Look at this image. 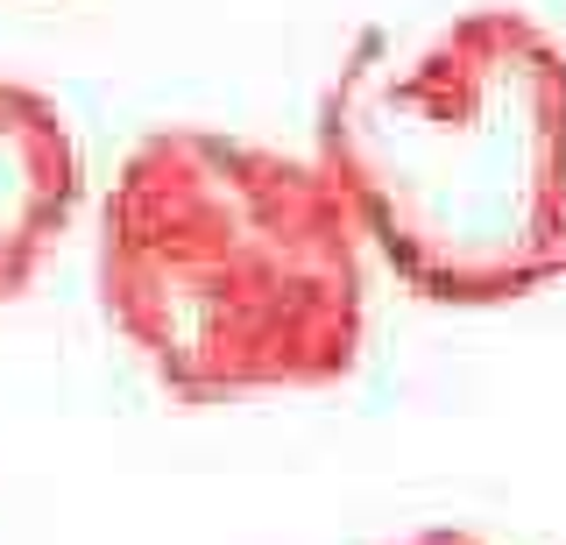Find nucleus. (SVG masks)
I'll use <instances>...</instances> for the list:
<instances>
[{
    "mask_svg": "<svg viewBox=\"0 0 566 545\" xmlns=\"http://www.w3.org/2000/svg\"><path fill=\"white\" fill-rule=\"evenodd\" d=\"M99 297L185 403L326 390L368 340L361 234L326 170L206 128L128 149L99 213Z\"/></svg>",
    "mask_w": 566,
    "mask_h": 545,
    "instance_id": "1",
    "label": "nucleus"
},
{
    "mask_svg": "<svg viewBox=\"0 0 566 545\" xmlns=\"http://www.w3.org/2000/svg\"><path fill=\"white\" fill-rule=\"evenodd\" d=\"M318 170L432 305L566 284V57L517 8L424 43L361 36L318 99Z\"/></svg>",
    "mask_w": 566,
    "mask_h": 545,
    "instance_id": "2",
    "label": "nucleus"
},
{
    "mask_svg": "<svg viewBox=\"0 0 566 545\" xmlns=\"http://www.w3.org/2000/svg\"><path fill=\"white\" fill-rule=\"evenodd\" d=\"M78 191L85 156L57 99L22 78H0V305L43 270V255L78 213Z\"/></svg>",
    "mask_w": 566,
    "mask_h": 545,
    "instance_id": "3",
    "label": "nucleus"
},
{
    "mask_svg": "<svg viewBox=\"0 0 566 545\" xmlns=\"http://www.w3.org/2000/svg\"><path fill=\"white\" fill-rule=\"evenodd\" d=\"M403 545H489V538H474V532H418V538H403Z\"/></svg>",
    "mask_w": 566,
    "mask_h": 545,
    "instance_id": "4",
    "label": "nucleus"
}]
</instances>
